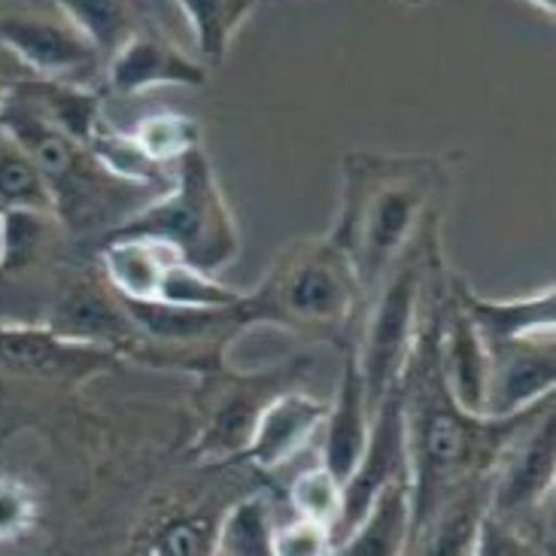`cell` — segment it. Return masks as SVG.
I'll use <instances>...</instances> for the list:
<instances>
[{"label":"cell","instance_id":"24","mask_svg":"<svg viewBox=\"0 0 556 556\" xmlns=\"http://www.w3.org/2000/svg\"><path fill=\"white\" fill-rule=\"evenodd\" d=\"M289 505L301 520H311V523H319L334 532L341 511H344V483L338 481L323 463L304 468L289 486Z\"/></svg>","mask_w":556,"mask_h":556},{"label":"cell","instance_id":"12","mask_svg":"<svg viewBox=\"0 0 556 556\" xmlns=\"http://www.w3.org/2000/svg\"><path fill=\"white\" fill-rule=\"evenodd\" d=\"M326 414L329 402H316L301 390L280 392L262 410L243 456L262 471L283 468L314 441L316 432H323Z\"/></svg>","mask_w":556,"mask_h":556},{"label":"cell","instance_id":"22","mask_svg":"<svg viewBox=\"0 0 556 556\" xmlns=\"http://www.w3.org/2000/svg\"><path fill=\"white\" fill-rule=\"evenodd\" d=\"M128 135L135 137L140 152L159 167H177L180 159L201 147V125L192 116H182L174 110H159L150 116H140Z\"/></svg>","mask_w":556,"mask_h":556},{"label":"cell","instance_id":"26","mask_svg":"<svg viewBox=\"0 0 556 556\" xmlns=\"http://www.w3.org/2000/svg\"><path fill=\"white\" fill-rule=\"evenodd\" d=\"M213 532L204 520L195 517H177L167 520L152 532V542H147L140 551L147 554H213Z\"/></svg>","mask_w":556,"mask_h":556},{"label":"cell","instance_id":"29","mask_svg":"<svg viewBox=\"0 0 556 556\" xmlns=\"http://www.w3.org/2000/svg\"><path fill=\"white\" fill-rule=\"evenodd\" d=\"M529 3H532V7H539V10L547 15H554L556 10V0H529Z\"/></svg>","mask_w":556,"mask_h":556},{"label":"cell","instance_id":"23","mask_svg":"<svg viewBox=\"0 0 556 556\" xmlns=\"http://www.w3.org/2000/svg\"><path fill=\"white\" fill-rule=\"evenodd\" d=\"M241 289H231V286L219 283L216 274H207L174 258L167 265L162 286H159V299L165 304H177V307H198V311H211V307H231L241 301Z\"/></svg>","mask_w":556,"mask_h":556},{"label":"cell","instance_id":"3","mask_svg":"<svg viewBox=\"0 0 556 556\" xmlns=\"http://www.w3.org/2000/svg\"><path fill=\"white\" fill-rule=\"evenodd\" d=\"M243 329H280L334 338L346 334L362 311V289L344 250L326 238L289 241L265 280L235 304Z\"/></svg>","mask_w":556,"mask_h":556},{"label":"cell","instance_id":"14","mask_svg":"<svg viewBox=\"0 0 556 556\" xmlns=\"http://www.w3.org/2000/svg\"><path fill=\"white\" fill-rule=\"evenodd\" d=\"M371 417H375V410L368 405L359 359H356V350L350 344L344 353V371H341L338 395H334L326 422H323V459H319L341 483L350 478V471L359 463L365 441H368V429H371Z\"/></svg>","mask_w":556,"mask_h":556},{"label":"cell","instance_id":"13","mask_svg":"<svg viewBox=\"0 0 556 556\" xmlns=\"http://www.w3.org/2000/svg\"><path fill=\"white\" fill-rule=\"evenodd\" d=\"M438 362H441V377L447 383L453 402L466 414L483 417L490 353H486L481 331L475 329V323L468 319L463 304L453 299L451 289H447L441 331H438Z\"/></svg>","mask_w":556,"mask_h":556},{"label":"cell","instance_id":"17","mask_svg":"<svg viewBox=\"0 0 556 556\" xmlns=\"http://www.w3.org/2000/svg\"><path fill=\"white\" fill-rule=\"evenodd\" d=\"M407 547H410V481L405 471L377 493L353 532L334 547V554L399 556L407 554Z\"/></svg>","mask_w":556,"mask_h":556},{"label":"cell","instance_id":"5","mask_svg":"<svg viewBox=\"0 0 556 556\" xmlns=\"http://www.w3.org/2000/svg\"><path fill=\"white\" fill-rule=\"evenodd\" d=\"M113 235L159 238L201 271L216 274L241 256V228L228 207L207 152L192 150L177 162L174 180Z\"/></svg>","mask_w":556,"mask_h":556},{"label":"cell","instance_id":"18","mask_svg":"<svg viewBox=\"0 0 556 556\" xmlns=\"http://www.w3.org/2000/svg\"><path fill=\"white\" fill-rule=\"evenodd\" d=\"M174 3L192 30L198 59L207 67H219L226 61L238 30L256 10V0H174Z\"/></svg>","mask_w":556,"mask_h":556},{"label":"cell","instance_id":"25","mask_svg":"<svg viewBox=\"0 0 556 556\" xmlns=\"http://www.w3.org/2000/svg\"><path fill=\"white\" fill-rule=\"evenodd\" d=\"M43 517V493L22 475H0V544L18 542L34 532Z\"/></svg>","mask_w":556,"mask_h":556},{"label":"cell","instance_id":"19","mask_svg":"<svg viewBox=\"0 0 556 556\" xmlns=\"http://www.w3.org/2000/svg\"><path fill=\"white\" fill-rule=\"evenodd\" d=\"M274 505L265 493H250L228 508L216 532L213 554L219 556H271L274 554Z\"/></svg>","mask_w":556,"mask_h":556},{"label":"cell","instance_id":"8","mask_svg":"<svg viewBox=\"0 0 556 556\" xmlns=\"http://www.w3.org/2000/svg\"><path fill=\"white\" fill-rule=\"evenodd\" d=\"M405 410H402V383H399L395 390H390L380 399L375 417H371L365 451H362L359 463L344 481V511H341V520L331 532L334 547L353 532V527L359 523L362 514L368 511V505L375 502L377 493L387 483L395 481L399 475H405ZM334 547H331V554H334Z\"/></svg>","mask_w":556,"mask_h":556},{"label":"cell","instance_id":"2","mask_svg":"<svg viewBox=\"0 0 556 556\" xmlns=\"http://www.w3.org/2000/svg\"><path fill=\"white\" fill-rule=\"evenodd\" d=\"M447 189V170L429 155L353 150L341 162V207L329 238L350 258L362 301L375 292Z\"/></svg>","mask_w":556,"mask_h":556},{"label":"cell","instance_id":"9","mask_svg":"<svg viewBox=\"0 0 556 556\" xmlns=\"http://www.w3.org/2000/svg\"><path fill=\"white\" fill-rule=\"evenodd\" d=\"M490 380L483 417H514L554 395L556 387V329L535 331L486 346Z\"/></svg>","mask_w":556,"mask_h":556},{"label":"cell","instance_id":"4","mask_svg":"<svg viewBox=\"0 0 556 556\" xmlns=\"http://www.w3.org/2000/svg\"><path fill=\"white\" fill-rule=\"evenodd\" d=\"M438 219L435 211L420 235L395 258L375 292L362 301L359 338L353 341L359 359L362 380L368 392V405L377 410L380 399L402 383L407 356L414 350L429 292L438 280Z\"/></svg>","mask_w":556,"mask_h":556},{"label":"cell","instance_id":"16","mask_svg":"<svg viewBox=\"0 0 556 556\" xmlns=\"http://www.w3.org/2000/svg\"><path fill=\"white\" fill-rule=\"evenodd\" d=\"M101 274L110 289L131 301H155L167 265L174 258V247L147 235H106L101 247Z\"/></svg>","mask_w":556,"mask_h":556},{"label":"cell","instance_id":"7","mask_svg":"<svg viewBox=\"0 0 556 556\" xmlns=\"http://www.w3.org/2000/svg\"><path fill=\"white\" fill-rule=\"evenodd\" d=\"M0 46L13 55L30 76L76 83L98 71L101 52L79 34L61 13L40 10H10L0 13Z\"/></svg>","mask_w":556,"mask_h":556},{"label":"cell","instance_id":"20","mask_svg":"<svg viewBox=\"0 0 556 556\" xmlns=\"http://www.w3.org/2000/svg\"><path fill=\"white\" fill-rule=\"evenodd\" d=\"M55 213V198L28 150L0 128V213Z\"/></svg>","mask_w":556,"mask_h":556},{"label":"cell","instance_id":"30","mask_svg":"<svg viewBox=\"0 0 556 556\" xmlns=\"http://www.w3.org/2000/svg\"><path fill=\"white\" fill-rule=\"evenodd\" d=\"M0 265H3V228H0Z\"/></svg>","mask_w":556,"mask_h":556},{"label":"cell","instance_id":"11","mask_svg":"<svg viewBox=\"0 0 556 556\" xmlns=\"http://www.w3.org/2000/svg\"><path fill=\"white\" fill-rule=\"evenodd\" d=\"M207 64L162 34L137 28L125 43L106 59V83L116 94L137 98L159 86H189L198 89L207 83Z\"/></svg>","mask_w":556,"mask_h":556},{"label":"cell","instance_id":"15","mask_svg":"<svg viewBox=\"0 0 556 556\" xmlns=\"http://www.w3.org/2000/svg\"><path fill=\"white\" fill-rule=\"evenodd\" d=\"M451 295L463 304V311L475 323V329L481 331L486 346L556 329L554 286H544L539 292L517 295V299H483L463 277H453Z\"/></svg>","mask_w":556,"mask_h":556},{"label":"cell","instance_id":"10","mask_svg":"<svg viewBox=\"0 0 556 556\" xmlns=\"http://www.w3.org/2000/svg\"><path fill=\"white\" fill-rule=\"evenodd\" d=\"M304 359H292L277 365L265 375H247L231 380L226 390H219V402L211 410V420L201 432L195 453L204 459H238L250 447V438L256 429L265 405L280 392L292 390V383L304 371Z\"/></svg>","mask_w":556,"mask_h":556},{"label":"cell","instance_id":"21","mask_svg":"<svg viewBox=\"0 0 556 556\" xmlns=\"http://www.w3.org/2000/svg\"><path fill=\"white\" fill-rule=\"evenodd\" d=\"M55 7L101 52L104 64L137 30L128 0H55Z\"/></svg>","mask_w":556,"mask_h":556},{"label":"cell","instance_id":"28","mask_svg":"<svg viewBox=\"0 0 556 556\" xmlns=\"http://www.w3.org/2000/svg\"><path fill=\"white\" fill-rule=\"evenodd\" d=\"M15 79H7V76L0 74V110H3V104H7V98H10V89H13Z\"/></svg>","mask_w":556,"mask_h":556},{"label":"cell","instance_id":"6","mask_svg":"<svg viewBox=\"0 0 556 556\" xmlns=\"http://www.w3.org/2000/svg\"><path fill=\"white\" fill-rule=\"evenodd\" d=\"M556 481V414L554 402L532 417L498 456L490 475L486 514L532 532V520L554 498Z\"/></svg>","mask_w":556,"mask_h":556},{"label":"cell","instance_id":"27","mask_svg":"<svg viewBox=\"0 0 556 556\" xmlns=\"http://www.w3.org/2000/svg\"><path fill=\"white\" fill-rule=\"evenodd\" d=\"M331 532L319 523L292 517L274 532V556H319L331 554Z\"/></svg>","mask_w":556,"mask_h":556},{"label":"cell","instance_id":"1","mask_svg":"<svg viewBox=\"0 0 556 556\" xmlns=\"http://www.w3.org/2000/svg\"><path fill=\"white\" fill-rule=\"evenodd\" d=\"M447 289L438 280L429 292L414 350L402 375V410H405L407 481H410V547L420 542L435 514L463 486L493 475L498 456L514 435L527 426L554 395L514 417H475L453 402L438 362V331L444 316Z\"/></svg>","mask_w":556,"mask_h":556}]
</instances>
